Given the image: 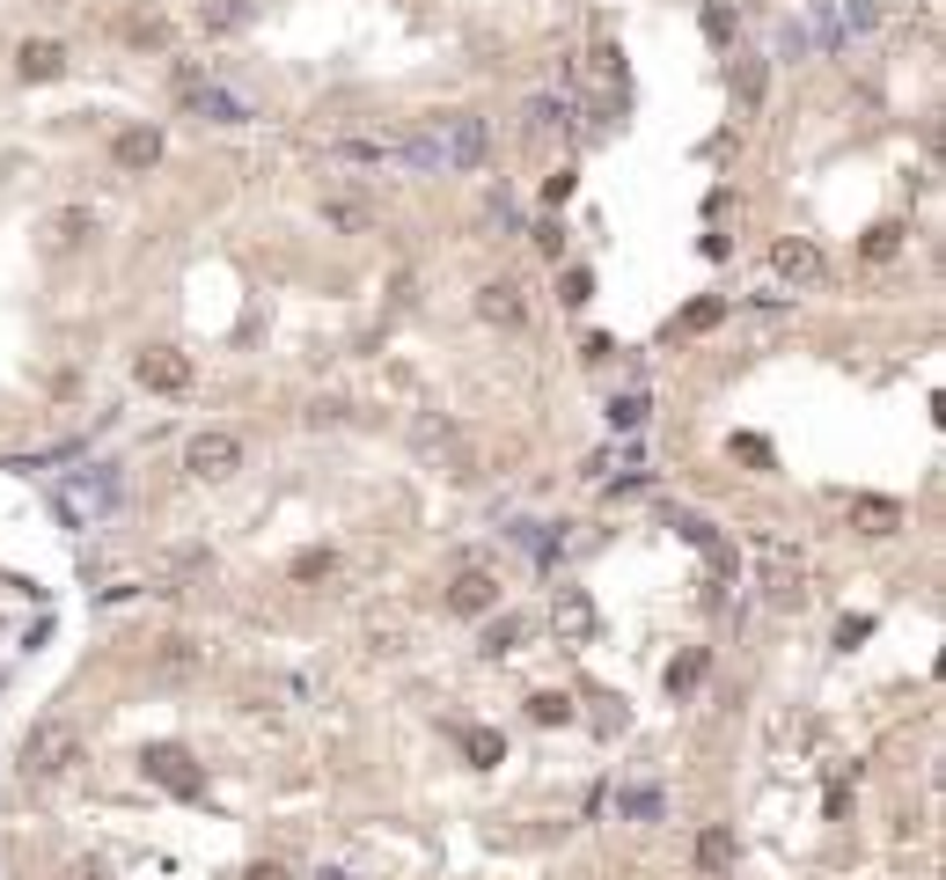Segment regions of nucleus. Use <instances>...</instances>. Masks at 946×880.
<instances>
[{
    "mask_svg": "<svg viewBox=\"0 0 946 880\" xmlns=\"http://www.w3.org/2000/svg\"><path fill=\"white\" fill-rule=\"evenodd\" d=\"M521 632H528L521 616H491V632H485V653H514V646H521Z\"/></svg>",
    "mask_w": 946,
    "mask_h": 880,
    "instance_id": "nucleus-22",
    "label": "nucleus"
},
{
    "mask_svg": "<svg viewBox=\"0 0 946 880\" xmlns=\"http://www.w3.org/2000/svg\"><path fill=\"white\" fill-rule=\"evenodd\" d=\"M771 264H778V280H792V286H815V280H822V250L807 243V235L771 243Z\"/></svg>",
    "mask_w": 946,
    "mask_h": 880,
    "instance_id": "nucleus-10",
    "label": "nucleus"
},
{
    "mask_svg": "<svg viewBox=\"0 0 946 880\" xmlns=\"http://www.w3.org/2000/svg\"><path fill=\"white\" fill-rule=\"evenodd\" d=\"M741 104H763V67L755 59H741Z\"/></svg>",
    "mask_w": 946,
    "mask_h": 880,
    "instance_id": "nucleus-27",
    "label": "nucleus"
},
{
    "mask_svg": "<svg viewBox=\"0 0 946 880\" xmlns=\"http://www.w3.org/2000/svg\"><path fill=\"white\" fill-rule=\"evenodd\" d=\"M528 720H536V726H565V720H573V697H558V690H536V697H528Z\"/></svg>",
    "mask_w": 946,
    "mask_h": 880,
    "instance_id": "nucleus-19",
    "label": "nucleus"
},
{
    "mask_svg": "<svg viewBox=\"0 0 946 880\" xmlns=\"http://www.w3.org/2000/svg\"><path fill=\"white\" fill-rule=\"evenodd\" d=\"M477 316L499 323V331H521V316H528L521 286H514V280H485V286H477Z\"/></svg>",
    "mask_w": 946,
    "mask_h": 880,
    "instance_id": "nucleus-9",
    "label": "nucleus"
},
{
    "mask_svg": "<svg viewBox=\"0 0 946 880\" xmlns=\"http://www.w3.org/2000/svg\"><path fill=\"white\" fill-rule=\"evenodd\" d=\"M587 301H595V272H565V309H587Z\"/></svg>",
    "mask_w": 946,
    "mask_h": 880,
    "instance_id": "nucleus-24",
    "label": "nucleus"
},
{
    "mask_svg": "<svg viewBox=\"0 0 946 880\" xmlns=\"http://www.w3.org/2000/svg\"><path fill=\"white\" fill-rule=\"evenodd\" d=\"M822 16H829V45L851 37V30H874V8L866 0H822Z\"/></svg>",
    "mask_w": 946,
    "mask_h": 880,
    "instance_id": "nucleus-14",
    "label": "nucleus"
},
{
    "mask_svg": "<svg viewBox=\"0 0 946 880\" xmlns=\"http://www.w3.org/2000/svg\"><path fill=\"white\" fill-rule=\"evenodd\" d=\"M331 565H338L331 550H301V558H294V580H323V573H331Z\"/></svg>",
    "mask_w": 946,
    "mask_h": 880,
    "instance_id": "nucleus-26",
    "label": "nucleus"
},
{
    "mask_svg": "<svg viewBox=\"0 0 946 880\" xmlns=\"http://www.w3.org/2000/svg\"><path fill=\"white\" fill-rule=\"evenodd\" d=\"M184 110L206 118V125H250V104H243V96H228V88H213V81L184 88Z\"/></svg>",
    "mask_w": 946,
    "mask_h": 880,
    "instance_id": "nucleus-6",
    "label": "nucleus"
},
{
    "mask_svg": "<svg viewBox=\"0 0 946 880\" xmlns=\"http://www.w3.org/2000/svg\"><path fill=\"white\" fill-rule=\"evenodd\" d=\"M734 859H741L734 829H704V837H698V866H704V873H726Z\"/></svg>",
    "mask_w": 946,
    "mask_h": 880,
    "instance_id": "nucleus-16",
    "label": "nucleus"
},
{
    "mask_svg": "<svg viewBox=\"0 0 946 880\" xmlns=\"http://www.w3.org/2000/svg\"><path fill=\"white\" fill-rule=\"evenodd\" d=\"M74 756H81V734H74V726H37L30 734V749H22V763H30L37 778H59V771H74Z\"/></svg>",
    "mask_w": 946,
    "mask_h": 880,
    "instance_id": "nucleus-4",
    "label": "nucleus"
},
{
    "mask_svg": "<svg viewBox=\"0 0 946 880\" xmlns=\"http://www.w3.org/2000/svg\"><path fill=\"white\" fill-rule=\"evenodd\" d=\"M462 749H470V763H477V771L507 763V734H499V726H462Z\"/></svg>",
    "mask_w": 946,
    "mask_h": 880,
    "instance_id": "nucleus-15",
    "label": "nucleus"
},
{
    "mask_svg": "<svg viewBox=\"0 0 946 880\" xmlns=\"http://www.w3.org/2000/svg\"><path fill=\"white\" fill-rule=\"evenodd\" d=\"M448 609H456V616H491V609H499V573H485V565L456 573V587H448Z\"/></svg>",
    "mask_w": 946,
    "mask_h": 880,
    "instance_id": "nucleus-7",
    "label": "nucleus"
},
{
    "mask_svg": "<svg viewBox=\"0 0 946 880\" xmlns=\"http://www.w3.org/2000/svg\"><path fill=\"white\" fill-rule=\"evenodd\" d=\"M851 521H859L866 536H895V528H903V507H895V499H851Z\"/></svg>",
    "mask_w": 946,
    "mask_h": 880,
    "instance_id": "nucleus-13",
    "label": "nucleus"
},
{
    "mask_svg": "<svg viewBox=\"0 0 946 880\" xmlns=\"http://www.w3.org/2000/svg\"><path fill=\"white\" fill-rule=\"evenodd\" d=\"M895 250H903V228H895V221H880V228L866 235V257H874V264H888Z\"/></svg>",
    "mask_w": 946,
    "mask_h": 880,
    "instance_id": "nucleus-23",
    "label": "nucleus"
},
{
    "mask_svg": "<svg viewBox=\"0 0 946 880\" xmlns=\"http://www.w3.org/2000/svg\"><path fill=\"white\" fill-rule=\"evenodd\" d=\"M243 880H286V866H272V859H257V866H250V873H243Z\"/></svg>",
    "mask_w": 946,
    "mask_h": 880,
    "instance_id": "nucleus-32",
    "label": "nucleus"
},
{
    "mask_svg": "<svg viewBox=\"0 0 946 880\" xmlns=\"http://www.w3.org/2000/svg\"><path fill=\"white\" fill-rule=\"evenodd\" d=\"M198 22H206V30H243L250 8H243V0H206V8H198Z\"/></svg>",
    "mask_w": 946,
    "mask_h": 880,
    "instance_id": "nucleus-20",
    "label": "nucleus"
},
{
    "mask_svg": "<svg viewBox=\"0 0 946 880\" xmlns=\"http://www.w3.org/2000/svg\"><path fill=\"white\" fill-rule=\"evenodd\" d=\"M638 419H646V397H616V404H609V426H616V433H631Z\"/></svg>",
    "mask_w": 946,
    "mask_h": 880,
    "instance_id": "nucleus-25",
    "label": "nucleus"
},
{
    "mask_svg": "<svg viewBox=\"0 0 946 880\" xmlns=\"http://www.w3.org/2000/svg\"><path fill=\"white\" fill-rule=\"evenodd\" d=\"M16 74L22 81H59V74H67V52H59L52 37H22L16 45Z\"/></svg>",
    "mask_w": 946,
    "mask_h": 880,
    "instance_id": "nucleus-11",
    "label": "nucleus"
},
{
    "mask_svg": "<svg viewBox=\"0 0 946 880\" xmlns=\"http://www.w3.org/2000/svg\"><path fill=\"white\" fill-rule=\"evenodd\" d=\"M133 374H140V389H155V397H176V389H192V360H184V352H169V345L140 352V360H133Z\"/></svg>",
    "mask_w": 946,
    "mask_h": 880,
    "instance_id": "nucleus-5",
    "label": "nucleus"
},
{
    "mask_svg": "<svg viewBox=\"0 0 946 880\" xmlns=\"http://www.w3.org/2000/svg\"><path fill=\"white\" fill-rule=\"evenodd\" d=\"M704 683V646H690L683 661H667V697H683V690Z\"/></svg>",
    "mask_w": 946,
    "mask_h": 880,
    "instance_id": "nucleus-17",
    "label": "nucleus"
},
{
    "mask_svg": "<svg viewBox=\"0 0 946 880\" xmlns=\"http://www.w3.org/2000/svg\"><path fill=\"white\" fill-rule=\"evenodd\" d=\"M704 37H712V45H726V37H734V16H726V8H704Z\"/></svg>",
    "mask_w": 946,
    "mask_h": 880,
    "instance_id": "nucleus-28",
    "label": "nucleus"
},
{
    "mask_svg": "<svg viewBox=\"0 0 946 880\" xmlns=\"http://www.w3.org/2000/svg\"><path fill=\"white\" fill-rule=\"evenodd\" d=\"M536 250H544V257H558V250H565V235H558V221H544V228H536Z\"/></svg>",
    "mask_w": 946,
    "mask_h": 880,
    "instance_id": "nucleus-31",
    "label": "nucleus"
},
{
    "mask_svg": "<svg viewBox=\"0 0 946 880\" xmlns=\"http://www.w3.org/2000/svg\"><path fill=\"white\" fill-rule=\"evenodd\" d=\"M866 632H874V616H843V624H837V646H859Z\"/></svg>",
    "mask_w": 946,
    "mask_h": 880,
    "instance_id": "nucleus-29",
    "label": "nucleus"
},
{
    "mask_svg": "<svg viewBox=\"0 0 946 880\" xmlns=\"http://www.w3.org/2000/svg\"><path fill=\"white\" fill-rule=\"evenodd\" d=\"M184 462H192V477H235L243 470V440H235L228 426H206V433H192Z\"/></svg>",
    "mask_w": 946,
    "mask_h": 880,
    "instance_id": "nucleus-3",
    "label": "nucleus"
},
{
    "mask_svg": "<svg viewBox=\"0 0 946 880\" xmlns=\"http://www.w3.org/2000/svg\"><path fill=\"white\" fill-rule=\"evenodd\" d=\"M110 162H118V169H133V176L155 169V162H162V133H155V125H133V133H118Z\"/></svg>",
    "mask_w": 946,
    "mask_h": 880,
    "instance_id": "nucleus-12",
    "label": "nucleus"
},
{
    "mask_svg": "<svg viewBox=\"0 0 946 880\" xmlns=\"http://www.w3.org/2000/svg\"><path fill=\"white\" fill-rule=\"evenodd\" d=\"M544 198H550V206H565V198H573V169H558V176H550V184H544Z\"/></svg>",
    "mask_w": 946,
    "mask_h": 880,
    "instance_id": "nucleus-30",
    "label": "nucleus"
},
{
    "mask_svg": "<svg viewBox=\"0 0 946 880\" xmlns=\"http://www.w3.org/2000/svg\"><path fill=\"white\" fill-rule=\"evenodd\" d=\"M550 632H558L565 646H587V638H595V602L579 595V587H558V602H550Z\"/></svg>",
    "mask_w": 946,
    "mask_h": 880,
    "instance_id": "nucleus-8",
    "label": "nucleus"
},
{
    "mask_svg": "<svg viewBox=\"0 0 946 880\" xmlns=\"http://www.w3.org/2000/svg\"><path fill=\"white\" fill-rule=\"evenodd\" d=\"M485 147H491V133L477 110H440L397 147V162H411L426 176H470V169H485Z\"/></svg>",
    "mask_w": 946,
    "mask_h": 880,
    "instance_id": "nucleus-1",
    "label": "nucleus"
},
{
    "mask_svg": "<svg viewBox=\"0 0 946 880\" xmlns=\"http://www.w3.org/2000/svg\"><path fill=\"white\" fill-rule=\"evenodd\" d=\"M140 771H147V785H162V792H176V800H198L206 792V771H198L176 741H155V749H140Z\"/></svg>",
    "mask_w": 946,
    "mask_h": 880,
    "instance_id": "nucleus-2",
    "label": "nucleus"
},
{
    "mask_svg": "<svg viewBox=\"0 0 946 880\" xmlns=\"http://www.w3.org/2000/svg\"><path fill=\"white\" fill-rule=\"evenodd\" d=\"M88 228H96V221H88V206H67V213H52V250H74V243H81Z\"/></svg>",
    "mask_w": 946,
    "mask_h": 880,
    "instance_id": "nucleus-18",
    "label": "nucleus"
},
{
    "mask_svg": "<svg viewBox=\"0 0 946 880\" xmlns=\"http://www.w3.org/2000/svg\"><path fill=\"white\" fill-rule=\"evenodd\" d=\"M719 323H726V301H719V294H704V301H690V309H683V331H719Z\"/></svg>",
    "mask_w": 946,
    "mask_h": 880,
    "instance_id": "nucleus-21",
    "label": "nucleus"
}]
</instances>
